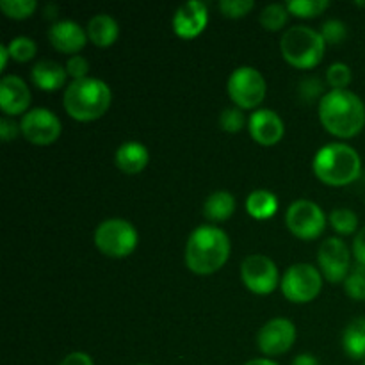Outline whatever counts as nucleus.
Wrapping results in <instances>:
<instances>
[{
  "instance_id": "obj_1",
  "label": "nucleus",
  "mask_w": 365,
  "mask_h": 365,
  "mask_svg": "<svg viewBox=\"0 0 365 365\" xmlns=\"http://www.w3.org/2000/svg\"><path fill=\"white\" fill-rule=\"evenodd\" d=\"M319 120L324 130L341 139L359 135L365 127V106L359 95L348 89H331L319 102Z\"/></svg>"
},
{
  "instance_id": "obj_2",
  "label": "nucleus",
  "mask_w": 365,
  "mask_h": 365,
  "mask_svg": "<svg viewBox=\"0 0 365 365\" xmlns=\"http://www.w3.org/2000/svg\"><path fill=\"white\" fill-rule=\"evenodd\" d=\"M230 239L221 228L203 225L198 227L185 245V266L200 277L220 271L230 257Z\"/></svg>"
},
{
  "instance_id": "obj_3",
  "label": "nucleus",
  "mask_w": 365,
  "mask_h": 365,
  "mask_svg": "<svg viewBox=\"0 0 365 365\" xmlns=\"http://www.w3.org/2000/svg\"><path fill=\"white\" fill-rule=\"evenodd\" d=\"M110 102H113V93L109 86L93 77L71 82L63 98L68 116L82 123L100 120L109 110Z\"/></svg>"
},
{
  "instance_id": "obj_4",
  "label": "nucleus",
  "mask_w": 365,
  "mask_h": 365,
  "mask_svg": "<svg viewBox=\"0 0 365 365\" xmlns=\"http://www.w3.org/2000/svg\"><path fill=\"white\" fill-rule=\"evenodd\" d=\"M312 170L323 184L331 187H344L360 177L362 160L353 146L344 143H331L316 153Z\"/></svg>"
},
{
  "instance_id": "obj_5",
  "label": "nucleus",
  "mask_w": 365,
  "mask_h": 365,
  "mask_svg": "<svg viewBox=\"0 0 365 365\" xmlns=\"http://www.w3.org/2000/svg\"><path fill=\"white\" fill-rule=\"evenodd\" d=\"M280 50L291 66L298 70H312L323 61L327 43L321 32L305 25H296L282 36Z\"/></svg>"
},
{
  "instance_id": "obj_6",
  "label": "nucleus",
  "mask_w": 365,
  "mask_h": 365,
  "mask_svg": "<svg viewBox=\"0 0 365 365\" xmlns=\"http://www.w3.org/2000/svg\"><path fill=\"white\" fill-rule=\"evenodd\" d=\"M138 230L127 220H107L95 230V246L110 259H125L138 248Z\"/></svg>"
},
{
  "instance_id": "obj_7",
  "label": "nucleus",
  "mask_w": 365,
  "mask_h": 365,
  "mask_svg": "<svg viewBox=\"0 0 365 365\" xmlns=\"http://www.w3.org/2000/svg\"><path fill=\"white\" fill-rule=\"evenodd\" d=\"M227 91L235 107L250 110L264 102L267 93L266 81L262 73L252 66H241L232 71L227 82Z\"/></svg>"
},
{
  "instance_id": "obj_8",
  "label": "nucleus",
  "mask_w": 365,
  "mask_h": 365,
  "mask_svg": "<svg viewBox=\"0 0 365 365\" xmlns=\"http://www.w3.org/2000/svg\"><path fill=\"white\" fill-rule=\"evenodd\" d=\"M280 289L291 303H310L323 289V274L310 264H294L285 271Z\"/></svg>"
},
{
  "instance_id": "obj_9",
  "label": "nucleus",
  "mask_w": 365,
  "mask_h": 365,
  "mask_svg": "<svg viewBox=\"0 0 365 365\" xmlns=\"http://www.w3.org/2000/svg\"><path fill=\"white\" fill-rule=\"evenodd\" d=\"M285 225L294 237L302 241H314L327 228V216L317 203L310 200H298L287 209Z\"/></svg>"
},
{
  "instance_id": "obj_10",
  "label": "nucleus",
  "mask_w": 365,
  "mask_h": 365,
  "mask_svg": "<svg viewBox=\"0 0 365 365\" xmlns=\"http://www.w3.org/2000/svg\"><path fill=\"white\" fill-rule=\"evenodd\" d=\"M241 278L246 289L259 296L271 294L282 282L277 264L269 257L260 255V253L250 255L242 260Z\"/></svg>"
},
{
  "instance_id": "obj_11",
  "label": "nucleus",
  "mask_w": 365,
  "mask_h": 365,
  "mask_svg": "<svg viewBox=\"0 0 365 365\" xmlns=\"http://www.w3.org/2000/svg\"><path fill=\"white\" fill-rule=\"evenodd\" d=\"M321 274L330 284H344L351 271V253L346 242L339 237H328L317 252Z\"/></svg>"
},
{
  "instance_id": "obj_12",
  "label": "nucleus",
  "mask_w": 365,
  "mask_h": 365,
  "mask_svg": "<svg viewBox=\"0 0 365 365\" xmlns=\"http://www.w3.org/2000/svg\"><path fill=\"white\" fill-rule=\"evenodd\" d=\"M20 130L24 138L32 145L48 146L59 139L61 120L52 110L38 107L21 116Z\"/></svg>"
},
{
  "instance_id": "obj_13",
  "label": "nucleus",
  "mask_w": 365,
  "mask_h": 365,
  "mask_svg": "<svg viewBox=\"0 0 365 365\" xmlns=\"http://www.w3.org/2000/svg\"><path fill=\"white\" fill-rule=\"evenodd\" d=\"M296 342V327L292 321L274 317L260 328L257 335V346L267 356H278L287 353Z\"/></svg>"
},
{
  "instance_id": "obj_14",
  "label": "nucleus",
  "mask_w": 365,
  "mask_h": 365,
  "mask_svg": "<svg viewBox=\"0 0 365 365\" xmlns=\"http://www.w3.org/2000/svg\"><path fill=\"white\" fill-rule=\"evenodd\" d=\"M209 24V11L203 2L182 4L173 16V32L182 39H195L202 34Z\"/></svg>"
},
{
  "instance_id": "obj_15",
  "label": "nucleus",
  "mask_w": 365,
  "mask_h": 365,
  "mask_svg": "<svg viewBox=\"0 0 365 365\" xmlns=\"http://www.w3.org/2000/svg\"><path fill=\"white\" fill-rule=\"evenodd\" d=\"M250 135L260 146H274L282 141L285 134V125L282 118L271 109H259L250 116Z\"/></svg>"
},
{
  "instance_id": "obj_16",
  "label": "nucleus",
  "mask_w": 365,
  "mask_h": 365,
  "mask_svg": "<svg viewBox=\"0 0 365 365\" xmlns=\"http://www.w3.org/2000/svg\"><path fill=\"white\" fill-rule=\"evenodd\" d=\"M31 106V89L24 78L16 75H6L0 81V107L7 116L27 114Z\"/></svg>"
},
{
  "instance_id": "obj_17",
  "label": "nucleus",
  "mask_w": 365,
  "mask_h": 365,
  "mask_svg": "<svg viewBox=\"0 0 365 365\" xmlns=\"http://www.w3.org/2000/svg\"><path fill=\"white\" fill-rule=\"evenodd\" d=\"M48 39L56 50L61 53H77L81 52L88 41V32L78 24L71 20L56 21L48 31Z\"/></svg>"
},
{
  "instance_id": "obj_18",
  "label": "nucleus",
  "mask_w": 365,
  "mask_h": 365,
  "mask_svg": "<svg viewBox=\"0 0 365 365\" xmlns=\"http://www.w3.org/2000/svg\"><path fill=\"white\" fill-rule=\"evenodd\" d=\"M31 78L34 86L43 91H57L63 88L68 81L66 68L61 66L56 61H39L34 64L31 71Z\"/></svg>"
},
{
  "instance_id": "obj_19",
  "label": "nucleus",
  "mask_w": 365,
  "mask_h": 365,
  "mask_svg": "<svg viewBox=\"0 0 365 365\" xmlns=\"http://www.w3.org/2000/svg\"><path fill=\"white\" fill-rule=\"evenodd\" d=\"M148 150L145 145L138 141H127L116 150L114 163L120 168V171L127 175H138L148 166Z\"/></svg>"
},
{
  "instance_id": "obj_20",
  "label": "nucleus",
  "mask_w": 365,
  "mask_h": 365,
  "mask_svg": "<svg viewBox=\"0 0 365 365\" xmlns=\"http://www.w3.org/2000/svg\"><path fill=\"white\" fill-rule=\"evenodd\" d=\"M120 36L118 21L109 14H96L88 24V38L98 48H107L114 45Z\"/></svg>"
},
{
  "instance_id": "obj_21",
  "label": "nucleus",
  "mask_w": 365,
  "mask_h": 365,
  "mask_svg": "<svg viewBox=\"0 0 365 365\" xmlns=\"http://www.w3.org/2000/svg\"><path fill=\"white\" fill-rule=\"evenodd\" d=\"M235 212V198L227 191H216L205 200L203 214L212 223L228 221Z\"/></svg>"
},
{
  "instance_id": "obj_22",
  "label": "nucleus",
  "mask_w": 365,
  "mask_h": 365,
  "mask_svg": "<svg viewBox=\"0 0 365 365\" xmlns=\"http://www.w3.org/2000/svg\"><path fill=\"white\" fill-rule=\"evenodd\" d=\"M342 349L351 360H365V317H356L346 327Z\"/></svg>"
},
{
  "instance_id": "obj_23",
  "label": "nucleus",
  "mask_w": 365,
  "mask_h": 365,
  "mask_svg": "<svg viewBox=\"0 0 365 365\" xmlns=\"http://www.w3.org/2000/svg\"><path fill=\"white\" fill-rule=\"evenodd\" d=\"M246 210L257 221L271 220L278 210V198L271 191L257 189L246 198Z\"/></svg>"
},
{
  "instance_id": "obj_24",
  "label": "nucleus",
  "mask_w": 365,
  "mask_h": 365,
  "mask_svg": "<svg viewBox=\"0 0 365 365\" xmlns=\"http://www.w3.org/2000/svg\"><path fill=\"white\" fill-rule=\"evenodd\" d=\"M289 14H294L296 18H316L323 14L330 7L328 0H292L285 4Z\"/></svg>"
},
{
  "instance_id": "obj_25",
  "label": "nucleus",
  "mask_w": 365,
  "mask_h": 365,
  "mask_svg": "<svg viewBox=\"0 0 365 365\" xmlns=\"http://www.w3.org/2000/svg\"><path fill=\"white\" fill-rule=\"evenodd\" d=\"M289 20V11L284 4H269L260 13V25L269 32H278L284 29Z\"/></svg>"
},
{
  "instance_id": "obj_26",
  "label": "nucleus",
  "mask_w": 365,
  "mask_h": 365,
  "mask_svg": "<svg viewBox=\"0 0 365 365\" xmlns=\"http://www.w3.org/2000/svg\"><path fill=\"white\" fill-rule=\"evenodd\" d=\"M330 225L339 235H351L359 228V216L351 209H335L330 212Z\"/></svg>"
},
{
  "instance_id": "obj_27",
  "label": "nucleus",
  "mask_w": 365,
  "mask_h": 365,
  "mask_svg": "<svg viewBox=\"0 0 365 365\" xmlns=\"http://www.w3.org/2000/svg\"><path fill=\"white\" fill-rule=\"evenodd\" d=\"M0 9L11 20H25L36 13L38 2L36 0H2Z\"/></svg>"
},
{
  "instance_id": "obj_28",
  "label": "nucleus",
  "mask_w": 365,
  "mask_h": 365,
  "mask_svg": "<svg viewBox=\"0 0 365 365\" xmlns=\"http://www.w3.org/2000/svg\"><path fill=\"white\" fill-rule=\"evenodd\" d=\"M344 291L355 302H365V266L356 264L351 267L344 280Z\"/></svg>"
},
{
  "instance_id": "obj_29",
  "label": "nucleus",
  "mask_w": 365,
  "mask_h": 365,
  "mask_svg": "<svg viewBox=\"0 0 365 365\" xmlns=\"http://www.w3.org/2000/svg\"><path fill=\"white\" fill-rule=\"evenodd\" d=\"M324 93V84L319 77H305L299 81L298 84V96L303 103L310 106V103L317 102V100H323Z\"/></svg>"
},
{
  "instance_id": "obj_30",
  "label": "nucleus",
  "mask_w": 365,
  "mask_h": 365,
  "mask_svg": "<svg viewBox=\"0 0 365 365\" xmlns=\"http://www.w3.org/2000/svg\"><path fill=\"white\" fill-rule=\"evenodd\" d=\"M9 48L11 59L16 61V63H27L32 57L36 56L38 48H36V43L31 38H25V36H18L13 41L7 45Z\"/></svg>"
},
{
  "instance_id": "obj_31",
  "label": "nucleus",
  "mask_w": 365,
  "mask_h": 365,
  "mask_svg": "<svg viewBox=\"0 0 365 365\" xmlns=\"http://www.w3.org/2000/svg\"><path fill=\"white\" fill-rule=\"evenodd\" d=\"M351 78H353L351 68L344 63L331 64L327 71L328 84L331 86V89H337V91L348 88V86L351 84Z\"/></svg>"
},
{
  "instance_id": "obj_32",
  "label": "nucleus",
  "mask_w": 365,
  "mask_h": 365,
  "mask_svg": "<svg viewBox=\"0 0 365 365\" xmlns=\"http://www.w3.org/2000/svg\"><path fill=\"white\" fill-rule=\"evenodd\" d=\"M245 123V113H242V109H239V107H227V109H223V113H221L220 116L221 128H223L225 132H228V134H237V132H241Z\"/></svg>"
},
{
  "instance_id": "obj_33",
  "label": "nucleus",
  "mask_w": 365,
  "mask_h": 365,
  "mask_svg": "<svg viewBox=\"0 0 365 365\" xmlns=\"http://www.w3.org/2000/svg\"><path fill=\"white\" fill-rule=\"evenodd\" d=\"M321 36L327 45H341L348 38V27L341 20H328L321 27Z\"/></svg>"
},
{
  "instance_id": "obj_34",
  "label": "nucleus",
  "mask_w": 365,
  "mask_h": 365,
  "mask_svg": "<svg viewBox=\"0 0 365 365\" xmlns=\"http://www.w3.org/2000/svg\"><path fill=\"white\" fill-rule=\"evenodd\" d=\"M253 7H255V2H252V0H221L220 2L221 13L227 18H232V20L245 18Z\"/></svg>"
},
{
  "instance_id": "obj_35",
  "label": "nucleus",
  "mask_w": 365,
  "mask_h": 365,
  "mask_svg": "<svg viewBox=\"0 0 365 365\" xmlns=\"http://www.w3.org/2000/svg\"><path fill=\"white\" fill-rule=\"evenodd\" d=\"M64 68H66L68 77H71L73 81H82V78L88 77L89 63L82 56H73L68 59L66 66Z\"/></svg>"
},
{
  "instance_id": "obj_36",
  "label": "nucleus",
  "mask_w": 365,
  "mask_h": 365,
  "mask_svg": "<svg viewBox=\"0 0 365 365\" xmlns=\"http://www.w3.org/2000/svg\"><path fill=\"white\" fill-rule=\"evenodd\" d=\"M20 125H16V121L9 120V118H2L0 120V138L4 143H9L20 134Z\"/></svg>"
},
{
  "instance_id": "obj_37",
  "label": "nucleus",
  "mask_w": 365,
  "mask_h": 365,
  "mask_svg": "<svg viewBox=\"0 0 365 365\" xmlns=\"http://www.w3.org/2000/svg\"><path fill=\"white\" fill-rule=\"evenodd\" d=\"M353 257L356 259V264L365 266V227L360 228L353 241Z\"/></svg>"
},
{
  "instance_id": "obj_38",
  "label": "nucleus",
  "mask_w": 365,
  "mask_h": 365,
  "mask_svg": "<svg viewBox=\"0 0 365 365\" xmlns=\"http://www.w3.org/2000/svg\"><path fill=\"white\" fill-rule=\"evenodd\" d=\"M59 365H95V364H93L91 356H89L88 353L75 351V353H70V355L64 356L63 362H61Z\"/></svg>"
},
{
  "instance_id": "obj_39",
  "label": "nucleus",
  "mask_w": 365,
  "mask_h": 365,
  "mask_svg": "<svg viewBox=\"0 0 365 365\" xmlns=\"http://www.w3.org/2000/svg\"><path fill=\"white\" fill-rule=\"evenodd\" d=\"M292 365H321V364L314 355H310V353H303V355H298L294 360H292Z\"/></svg>"
},
{
  "instance_id": "obj_40",
  "label": "nucleus",
  "mask_w": 365,
  "mask_h": 365,
  "mask_svg": "<svg viewBox=\"0 0 365 365\" xmlns=\"http://www.w3.org/2000/svg\"><path fill=\"white\" fill-rule=\"evenodd\" d=\"M9 59V48H7V45H2L0 46V68H2V70L7 66V61Z\"/></svg>"
},
{
  "instance_id": "obj_41",
  "label": "nucleus",
  "mask_w": 365,
  "mask_h": 365,
  "mask_svg": "<svg viewBox=\"0 0 365 365\" xmlns=\"http://www.w3.org/2000/svg\"><path fill=\"white\" fill-rule=\"evenodd\" d=\"M245 365H278V364H274L273 360L269 359H255V360H250V362H246Z\"/></svg>"
},
{
  "instance_id": "obj_42",
  "label": "nucleus",
  "mask_w": 365,
  "mask_h": 365,
  "mask_svg": "<svg viewBox=\"0 0 365 365\" xmlns=\"http://www.w3.org/2000/svg\"><path fill=\"white\" fill-rule=\"evenodd\" d=\"M138 365H148V364H138Z\"/></svg>"
},
{
  "instance_id": "obj_43",
  "label": "nucleus",
  "mask_w": 365,
  "mask_h": 365,
  "mask_svg": "<svg viewBox=\"0 0 365 365\" xmlns=\"http://www.w3.org/2000/svg\"><path fill=\"white\" fill-rule=\"evenodd\" d=\"M362 365H365V360H364V362H362Z\"/></svg>"
}]
</instances>
